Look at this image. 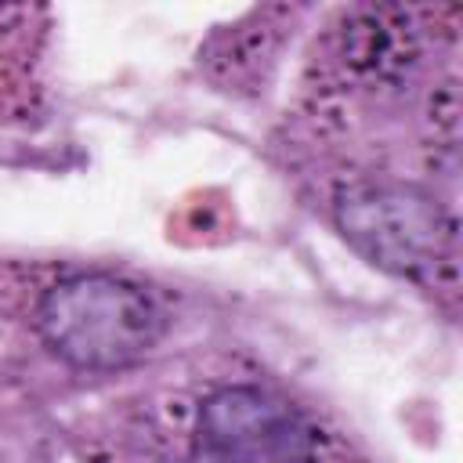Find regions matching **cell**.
Instances as JSON below:
<instances>
[{"label":"cell","instance_id":"6da1fadb","mask_svg":"<svg viewBox=\"0 0 463 463\" xmlns=\"http://www.w3.org/2000/svg\"><path fill=\"white\" fill-rule=\"evenodd\" d=\"M333 221L373 264L456 300V210L402 177H354L333 192Z\"/></svg>","mask_w":463,"mask_h":463},{"label":"cell","instance_id":"7a4b0ae2","mask_svg":"<svg viewBox=\"0 0 463 463\" xmlns=\"http://www.w3.org/2000/svg\"><path fill=\"white\" fill-rule=\"evenodd\" d=\"M43 344L83 373L137 365L166 333L163 304L123 275L72 271L47 286L36 304Z\"/></svg>","mask_w":463,"mask_h":463},{"label":"cell","instance_id":"3957f363","mask_svg":"<svg viewBox=\"0 0 463 463\" xmlns=\"http://www.w3.org/2000/svg\"><path fill=\"white\" fill-rule=\"evenodd\" d=\"M47 40V11L0 7V123L25 119L40 90V54Z\"/></svg>","mask_w":463,"mask_h":463},{"label":"cell","instance_id":"277c9868","mask_svg":"<svg viewBox=\"0 0 463 463\" xmlns=\"http://www.w3.org/2000/svg\"><path fill=\"white\" fill-rule=\"evenodd\" d=\"M174 463H224V459L206 456V452H199V449H188V456H184V459H174Z\"/></svg>","mask_w":463,"mask_h":463}]
</instances>
